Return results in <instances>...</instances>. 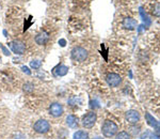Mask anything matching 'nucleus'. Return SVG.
<instances>
[{
    "instance_id": "obj_4",
    "label": "nucleus",
    "mask_w": 160,
    "mask_h": 139,
    "mask_svg": "<svg viewBox=\"0 0 160 139\" xmlns=\"http://www.w3.org/2000/svg\"><path fill=\"white\" fill-rule=\"evenodd\" d=\"M96 120H97L96 114L95 112H89V114L83 116V118H82V125L86 128H91L96 123Z\"/></svg>"
},
{
    "instance_id": "obj_23",
    "label": "nucleus",
    "mask_w": 160,
    "mask_h": 139,
    "mask_svg": "<svg viewBox=\"0 0 160 139\" xmlns=\"http://www.w3.org/2000/svg\"><path fill=\"white\" fill-rule=\"evenodd\" d=\"M151 139H160V136H158L157 134H153V135H151Z\"/></svg>"
},
{
    "instance_id": "obj_3",
    "label": "nucleus",
    "mask_w": 160,
    "mask_h": 139,
    "mask_svg": "<svg viewBox=\"0 0 160 139\" xmlns=\"http://www.w3.org/2000/svg\"><path fill=\"white\" fill-rule=\"evenodd\" d=\"M33 130L35 131L38 134H46L49 132L50 130V124L48 121L46 120H38L34 123L33 125Z\"/></svg>"
},
{
    "instance_id": "obj_21",
    "label": "nucleus",
    "mask_w": 160,
    "mask_h": 139,
    "mask_svg": "<svg viewBox=\"0 0 160 139\" xmlns=\"http://www.w3.org/2000/svg\"><path fill=\"white\" fill-rule=\"evenodd\" d=\"M22 72H24V73H26L27 74V75H31V71L29 69L27 68V66L26 65H24V66H22Z\"/></svg>"
},
{
    "instance_id": "obj_18",
    "label": "nucleus",
    "mask_w": 160,
    "mask_h": 139,
    "mask_svg": "<svg viewBox=\"0 0 160 139\" xmlns=\"http://www.w3.org/2000/svg\"><path fill=\"white\" fill-rule=\"evenodd\" d=\"M153 15H155V16H160V3L155 4L153 9Z\"/></svg>"
},
{
    "instance_id": "obj_15",
    "label": "nucleus",
    "mask_w": 160,
    "mask_h": 139,
    "mask_svg": "<svg viewBox=\"0 0 160 139\" xmlns=\"http://www.w3.org/2000/svg\"><path fill=\"white\" fill-rule=\"evenodd\" d=\"M30 66L34 70H38L42 66V61L41 60H32L30 62Z\"/></svg>"
},
{
    "instance_id": "obj_8",
    "label": "nucleus",
    "mask_w": 160,
    "mask_h": 139,
    "mask_svg": "<svg viewBox=\"0 0 160 139\" xmlns=\"http://www.w3.org/2000/svg\"><path fill=\"white\" fill-rule=\"evenodd\" d=\"M125 117H126L127 122L130 123V124H136V123L140 120V115H139V112L136 111V110H128V111L126 112Z\"/></svg>"
},
{
    "instance_id": "obj_14",
    "label": "nucleus",
    "mask_w": 160,
    "mask_h": 139,
    "mask_svg": "<svg viewBox=\"0 0 160 139\" xmlns=\"http://www.w3.org/2000/svg\"><path fill=\"white\" fill-rule=\"evenodd\" d=\"M74 139H89V134L84 131H77L74 134Z\"/></svg>"
},
{
    "instance_id": "obj_22",
    "label": "nucleus",
    "mask_w": 160,
    "mask_h": 139,
    "mask_svg": "<svg viewBox=\"0 0 160 139\" xmlns=\"http://www.w3.org/2000/svg\"><path fill=\"white\" fill-rule=\"evenodd\" d=\"M59 44H60L62 47H64L65 44H66V41L65 40H60V41H59Z\"/></svg>"
},
{
    "instance_id": "obj_7",
    "label": "nucleus",
    "mask_w": 160,
    "mask_h": 139,
    "mask_svg": "<svg viewBox=\"0 0 160 139\" xmlns=\"http://www.w3.org/2000/svg\"><path fill=\"white\" fill-rule=\"evenodd\" d=\"M107 82L110 87H118L120 86V84L122 82V78L121 76L117 73H110L107 75Z\"/></svg>"
},
{
    "instance_id": "obj_16",
    "label": "nucleus",
    "mask_w": 160,
    "mask_h": 139,
    "mask_svg": "<svg viewBox=\"0 0 160 139\" xmlns=\"http://www.w3.org/2000/svg\"><path fill=\"white\" fill-rule=\"evenodd\" d=\"M115 139H130V136L127 132H121L117 135Z\"/></svg>"
},
{
    "instance_id": "obj_1",
    "label": "nucleus",
    "mask_w": 160,
    "mask_h": 139,
    "mask_svg": "<svg viewBox=\"0 0 160 139\" xmlns=\"http://www.w3.org/2000/svg\"><path fill=\"white\" fill-rule=\"evenodd\" d=\"M118 125L115 124L113 121H110V120H106L104 122V124H102V135H104L105 137H108V138L114 136L115 134L118 133Z\"/></svg>"
},
{
    "instance_id": "obj_2",
    "label": "nucleus",
    "mask_w": 160,
    "mask_h": 139,
    "mask_svg": "<svg viewBox=\"0 0 160 139\" xmlns=\"http://www.w3.org/2000/svg\"><path fill=\"white\" fill-rule=\"evenodd\" d=\"M72 58L75 61H78V62H82V61H86L88 58V51L86 48L77 46L72 50Z\"/></svg>"
},
{
    "instance_id": "obj_19",
    "label": "nucleus",
    "mask_w": 160,
    "mask_h": 139,
    "mask_svg": "<svg viewBox=\"0 0 160 139\" xmlns=\"http://www.w3.org/2000/svg\"><path fill=\"white\" fill-rule=\"evenodd\" d=\"M0 48H1L2 51H3V54H4V55H6V56H10V55H11V53H10V50L8 49V48L6 47V46H3L2 44H0Z\"/></svg>"
},
{
    "instance_id": "obj_6",
    "label": "nucleus",
    "mask_w": 160,
    "mask_h": 139,
    "mask_svg": "<svg viewBox=\"0 0 160 139\" xmlns=\"http://www.w3.org/2000/svg\"><path fill=\"white\" fill-rule=\"evenodd\" d=\"M64 112L63 106L60 104V103H53V104L50 105L49 107V114L52 116V117H61Z\"/></svg>"
},
{
    "instance_id": "obj_24",
    "label": "nucleus",
    "mask_w": 160,
    "mask_h": 139,
    "mask_svg": "<svg viewBox=\"0 0 160 139\" xmlns=\"http://www.w3.org/2000/svg\"><path fill=\"white\" fill-rule=\"evenodd\" d=\"M94 139H104V138H100V137H96V138H94Z\"/></svg>"
},
{
    "instance_id": "obj_17",
    "label": "nucleus",
    "mask_w": 160,
    "mask_h": 139,
    "mask_svg": "<svg viewBox=\"0 0 160 139\" xmlns=\"http://www.w3.org/2000/svg\"><path fill=\"white\" fill-rule=\"evenodd\" d=\"M140 14H141V16L143 17V18H142V19H143V22H144V23L146 22V26H149V25H151V19L148 18V16L146 14L144 15V12H143V10H142V9H140Z\"/></svg>"
},
{
    "instance_id": "obj_11",
    "label": "nucleus",
    "mask_w": 160,
    "mask_h": 139,
    "mask_svg": "<svg viewBox=\"0 0 160 139\" xmlns=\"http://www.w3.org/2000/svg\"><path fill=\"white\" fill-rule=\"evenodd\" d=\"M122 25L125 29H128V30H135L137 29V26H138L137 20L131 18V17H126V18H124L122 22Z\"/></svg>"
},
{
    "instance_id": "obj_10",
    "label": "nucleus",
    "mask_w": 160,
    "mask_h": 139,
    "mask_svg": "<svg viewBox=\"0 0 160 139\" xmlns=\"http://www.w3.org/2000/svg\"><path fill=\"white\" fill-rule=\"evenodd\" d=\"M52 73L56 77H62L65 76L66 74L68 73V68L66 65H63V64H59L56 68H53Z\"/></svg>"
},
{
    "instance_id": "obj_12",
    "label": "nucleus",
    "mask_w": 160,
    "mask_h": 139,
    "mask_svg": "<svg viewBox=\"0 0 160 139\" xmlns=\"http://www.w3.org/2000/svg\"><path fill=\"white\" fill-rule=\"evenodd\" d=\"M145 119H146V122H148V125H151L152 127H154V130L156 131L157 133H160V123L158 121H156L154 117H152L151 115L148 114H145Z\"/></svg>"
},
{
    "instance_id": "obj_5",
    "label": "nucleus",
    "mask_w": 160,
    "mask_h": 139,
    "mask_svg": "<svg viewBox=\"0 0 160 139\" xmlns=\"http://www.w3.org/2000/svg\"><path fill=\"white\" fill-rule=\"evenodd\" d=\"M10 46L12 48V51L16 54V55H22L26 51V45L22 41H13Z\"/></svg>"
},
{
    "instance_id": "obj_13",
    "label": "nucleus",
    "mask_w": 160,
    "mask_h": 139,
    "mask_svg": "<svg viewBox=\"0 0 160 139\" xmlns=\"http://www.w3.org/2000/svg\"><path fill=\"white\" fill-rule=\"evenodd\" d=\"M66 124L72 128L77 127V125H78V118L75 115H68L66 117Z\"/></svg>"
},
{
    "instance_id": "obj_9",
    "label": "nucleus",
    "mask_w": 160,
    "mask_h": 139,
    "mask_svg": "<svg viewBox=\"0 0 160 139\" xmlns=\"http://www.w3.org/2000/svg\"><path fill=\"white\" fill-rule=\"evenodd\" d=\"M49 38H50V35L47 31H42L35 37V43L38 45H45L48 43Z\"/></svg>"
},
{
    "instance_id": "obj_20",
    "label": "nucleus",
    "mask_w": 160,
    "mask_h": 139,
    "mask_svg": "<svg viewBox=\"0 0 160 139\" xmlns=\"http://www.w3.org/2000/svg\"><path fill=\"white\" fill-rule=\"evenodd\" d=\"M24 90H25V91H27V92L32 91V90H33V85L32 84H26L24 86Z\"/></svg>"
}]
</instances>
